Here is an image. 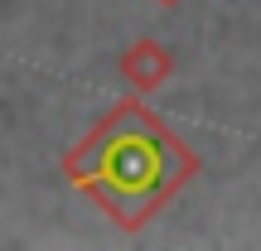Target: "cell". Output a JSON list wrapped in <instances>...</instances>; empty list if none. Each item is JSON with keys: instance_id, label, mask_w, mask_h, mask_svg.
<instances>
[{"instance_id": "6da1fadb", "label": "cell", "mask_w": 261, "mask_h": 251, "mask_svg": "<svg viewBox=\"0 0 261 251\" xmlns=\"http://www.w3.org/2000/svg\"><path fill=\"white\" fill-rule=\"evenodd\" d=\"M169 145L160 130H150L140 116H126L87 150L83 174L126 222H136L150 203L169 188Z\"/></svg>"}]
</instances>
